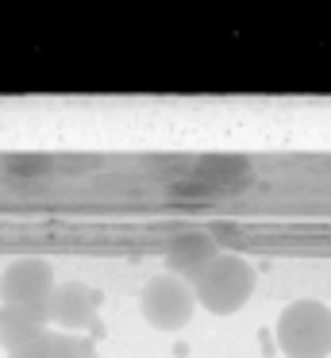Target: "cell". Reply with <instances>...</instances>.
Masks as SVG:
<instances>
[{
    "mask_svg": "<svg viewBox=\"0 0 331 358\" xmlns=\"http://www.w3.org/2000/svg\"><path fill=\"white\" fill-rule=\"evenodd\" d=\"M50 331L46 304H0V347L12 350L27 347L31 339Z\"/></svg>",
    "mask_w": 331,
    "mask_h": 358,
    "instance_id": "cell-6",
    "label": "cell"
},
{
    "mask_svg": "<svg viewBox=\"0 0 331 358\" xmlns=\"http://www.w3.org/2000/svg\"><path fill=\"white\" fill-rule=\"evenodd\" d=\"M192 185L200 189V193H235V189L246 185V166L235 162V158H204V162L197 166V178H192Z\"/></svg>",
    "mask_w": 331,
    "mask_h": 358,
    "instance_id": "cell-8",
    "label": "cell"
},
{
    "mask_svg": "<svg viewBox=\"0 0 331 358\" xmlns=\"http://www.w3.org/2000/svg\"><path fill=\"white\" fill-rule=\"evenodd\" d=\"M216 255H220V250H216L212 235H204V231H189V235H177V239L169 243V250H166V266H169V273H174V278L192 281L208 262H212Z\"/></svg>",
    "mask_w": 331,
    "mask_h": 358,
    "instance_id": "cell-7",
    "label": "cell"
},
{
    "mask_svg": "<svg viewBox=\"0 0 331 358\" xmlns=\"http://www.w3.org/2000/svg\"><path fill=\"white\" fill-rule=\"evenodd\" d=\"M189 285H192V296H197V308H208L212 316H231L254 293V266L243 262L239 255H223L220 250Z\"/></svg>",
    "mask_w": 331,
    "mask_h": 358,
    "instance_id": "cell-1",
    "label": "cell"
},
{
    "mask_svg": "<svg viewBox=\"0 0 331 358\" xmlns=\"http://www.w3.org/2000/svg\"><path fill=\"white\" fill-rule=\"evenodd\" d=\"M97 304L100 293L81 281H58L46 301V316L62 331H77V327H97Z\"/></svg>",
    "mask_w": 331,
    "mask_h": 358,
    "instance_id": "cell-5",
    "label": "cell"
},
{
    "mask_svg": "<svg viewBox=\"0 0 331 358\" xmlns=\"http://www.w3.org/2000/svg\"><path fill=\"white\" fill-rule=\"evenodd\" d=\"M139 308H143V320L158 331H177L192 320L197 312V296H192V285L174 273H158L143 285V296H139Z\"/></svg>",
    "mask_w": 331,
    "mask_h": 358,
    "instance_id": "cell-3",
    "label": "cell"
},
{
    "mask_svg": "<svg viewBox=\"0 0 331 358\" xmlns=\"http://www.w3.org/2000/svg\"><path fill=\"white\" fill-rule=\"evenodd\" d=\"M277 347L289 358L331 355V308L320 301H297L277 320Z\"/></svg>",
    "mask_w": 331,
    "mask_h": 358,
    "instance_id": "cell-2",
    "label": "cell"
},
{
    "mask_svg": "<svg viewBox=\"0 0 331 358\" xmlns=\"http://www.w3.org/2000/svg\"><path fill=\"white\" fill-rule=\"evenodd\" d=\"M8 358H92V343L77 339V335L46 331V335H38V339H31L27 347L12 350Z\"/></svg>",
    "mask_w": 331,
    "mask_h": 358,
    "instance_id": "cell-9",
    "label": "cell"
},
{
    "mask_svg": "<svg viewBox=\"0 0 331 358\" xmlns=\"http://www.w3.org/2000/svg\"><path fill=\"white\" fill-rule=\"evenodd\" d=\"M54 270L43 258H15L0 273V301L4 304H46L54 293Z\"/></svg>",
    "mask_w": 331,
    "mask_h": 358,
    "instance_id": "cell-4",
    "label": "cell"
}]
</instances>
